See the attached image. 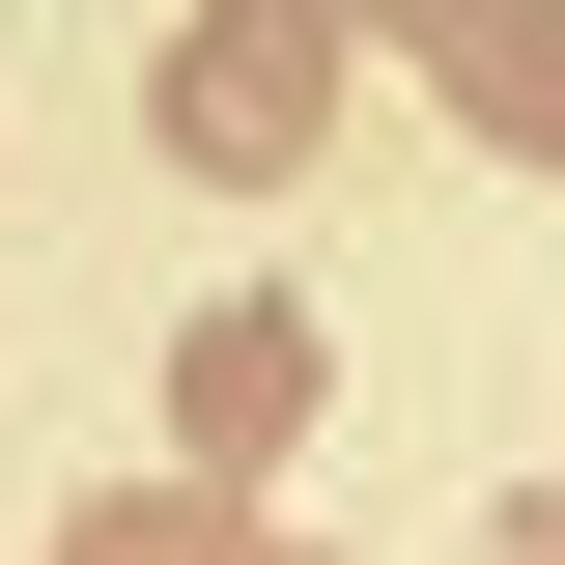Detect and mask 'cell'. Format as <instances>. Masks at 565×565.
Segmentation results:
<instances>
[{
	"label": "cell",
	"mask_w": 565,
	"mask_h": 565,
	"mask_svg": "<svg viewBox=\"0 0 565 565\" xmlns=\"http://www.w3.org/2000/svg\"><path fill=\"white\" fill-rule=\"evenodd\" d=\"M170 424H199V481H255L282 424H311V311H282V282H226L199 340H170Z\"/></svg>",
	"instance_id": "obj_3"
},
{
	"label": "cell",
	"mask_w": 565,
	"mask_h": 565,
	"mask_svg": "<svg viewBox=\"0 0 565 565\" xmlns=\"http://www.w3.org/2000/svg\"><path fill=\"white\" fill-rule=\"evenodd\" d=\"M340 29H396L481 141H537V170H565V0H340Z\"/></svg>",
	"instance_id": "obj_2"
},
{
	"label": "cell",
	"mask_w": 565,
	"mask_h": 565,
	"mask_svg": "<svg viewBox=\"0 0 565 565\" xmlns=\"http://www.w3.org/2000/svg\"><path fill=\"white\" fill-rule=\"evenodd\" d=\"M311 57H340V0H226L199 57H170V141H199V170H311V141H340Z\"/></svg>",
	"instance_id": "obj_1"
},
{
	"label": "cell",
	"mask_w": 565,
	"mask_h": 565,
	"mask_svg": "<svg viewBox=\"0 0 565 565\" xmlns=\"http://www.w3.org/2000/svg\"><path fill=\"white\" fill-rule=\"evenodd\" d=\"M481 565H565V481H537V509H509V537H481Z\"/></svg>",
	"instance_id": "obj_5"
},
{
	"label": "cell",
	"mask_w": 565,
	"mask_h": 565,
	"mask_svg": "<svg viewBox=\"0 0 565 565\" xmlns=\"http://www.w3.org/2000/svg\"><path fill=\"white\" fill-rule=\"evenodd\" d=\"M57 565H255V537H226V481H141V509L85 481V509H57Z\"/></svg>",
	"instance_id": "obj_4"
}]
</instances>
